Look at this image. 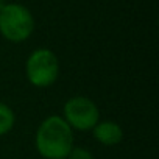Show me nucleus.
Returning a JSON list of instances; mask_svg holds the SVG:
<instances>
[{
  "label": "nucleus",
  "mask_w": 159,
  "mask_h": 159,
  "mask_svg": "<svg viewBox=\"0 0 159 159\" xmlns=\"http://www.w3.org/2000/svg\"><path fill=\"white\" fill-rule=\"evenodd\" d=\"M25 72L31 86L39 89L50 88L59 76L58 56L50 48H38L28 56Z\"/></svg>",
  "instance_id": "f03ea898"
},
{
  "label": "nucleus",
  "mask_w": 159,
  "mask_h": 159,
  "mask_svg": "<svg viewBox=\"0 0 159 159\" xmlns=\"http://www.w3.org/2000/svg\"><path fill=\"white\" fill-rule=\"evenodd\" d=\"M34 143L44 159H67L73 148V129L61 116H50L38 126Z\"/></svg>",
  "instance_id": "f257e3e1"
},
{
  "label": "nucleus",
  "mask_w": 159,
  "mask_h": 159,
  "mask_svg": "<svg viewBox=\"0 0 159 159\" xmlns=\"http://www.w3.org/2000/svg\"><path fill=\"white\" fill-rule=\"evenodd\" d=\"M92 136L102 145L114 147V145H117V143L122 142V139H123V129H122V126L117 122L103 120V122H98L92 128Z\"/></svg>",
  "instance_id": "39448f33"
},
{
  "label": "nucleus",
  "mask_w": 159,
  "mask_h": 159,
  "mask_svg": "<svg viewBox=\"0 0 159 159\" xmlns=\"http://www.w3.org/2000/svg\"><path fill=\"white\" fill-rule=\"evenodd\" d=\"M64 120L72 129L89 131L100 122L98 106L84 95H75L64 103Z\"/></svg>",
  "instance_id": "20e7f679"
},
{
  "label": "nucleus",
  "mask_w": 159,
  "mask_h": 159,
  "mask_svg": "<svg viewBox=\"0 0 159 159\" xmlns=\"http://www.w3.org/2000/svg\"><path fill=\"white\" fill-rule=\"evenodd\" d=\"M7 5V0H0V11L3 10V7Z\"/></svg>",
  "instance_id": "6e6552de"
},
{
  "label": "nucleus",
  "mask_w": 159,
  "mask_h": 159,
  "mask_svg": "<svg viewBox=\"0 0 159 159\" xmlns=\"http://www.w3.org/2000/svg\"><path fill=\"white\" fill-rule=\"evenodd\" d=\"M67 159H94L92 153L84 147H73L67 156Z\"/></svg>",
  "instance_id": "0eeeda50"
},
{
  "label": "nucleus",
  "mask_w": 159,
  "mask_h": 159,
  "mask_svg": "<svg viewBox=\"0 0 159 159\" xmlns=\"http://www.w3.org/2000/svg\"><path fill=\"white\" fill-rule=\"evenodd\" d=\"M14 122H16V116L13 112V109L0 102V137L8 134L13 126H14Z\"/></svg>",
  "instance_id": "423d86ee"
},
{
  "label": "nucleus",
  "mask_w": 159,
  "mask_h": 159,
  "mask_svg": "<svg viewBox=\"0 0 159 159\" xmlns=\"http://www.w3.org/2000/svg\"><path fill=\"white\" fill-rule=\"evenodd\" d=\"M34 31V19L28 8L19 3H7L0 11V33L11 42L27 41Z\"/></svg>",
  "instance_id": "7ed1b4c3"
}]
</instances>
